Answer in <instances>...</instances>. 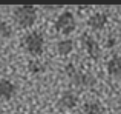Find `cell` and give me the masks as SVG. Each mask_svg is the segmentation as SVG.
<instances>
[{"instance_id":"obj_1","label":"cell","mask_w":121,"mask_h":114,"mask_svg":"<svg viewBox=\"0 0 121 114\" xmlns=\"http://www.w3.org/2000/svg\"><path fill=\"white\" fill-rule=\"evenodd\" d=\"M12 19L14 23L22 29H29L35 25L39 19V9L32 5H20L15 6L12 11Z\"/></svg>"},{"instance_id":"obj_2","label":"cell","mask_w":121,"mask_h":114,"mask_svg":"<svg viewBox=\"0 0 121 114\" xmlns=\"http://www.w3.org/2000/svg\"><path fill=\"white\" fill-rule=\"evenodd\" d=\"M44 45H46L44 36L37 29L29 31L22 40V48L28 56H31V59H39L44 51Z\"/></svg>"},{"instance_id":"obj_3","label":"cell","mask_w":121,"mask_h":114,"mask_svg":"<svg viewBox=\"0 0 121 114\" xmlns=\"http://www.w3.org/2000/svg\"><path fill=\"white\" fill-rule=\"evenodd\" d=\"M54 29L60 34V36H71L75 29H77V17L72 11H63L54 20Z\"/></svg>"},{"instance_id":"obj_4","label":"cell","mask_w":121,"mask_h":114,"mask_svg":"<svg viewBox=\"0 0 121 114\" xmlns=\"http://www.w3.org/2000/svg\"><path fill=\"white\" fill-rule=\"evenodd\" d=\"M65 72L68 76L69 82L75 86H92L95 83V79L87 72H83L77 66H74L72 63H68L65 68Z\"/></svg>"},{"instance_id":"obj_5","label":"cell","mask_w":121,"mask_h":114,"mask_svg":"<svg viewBox=\"0 0 121 114\" xmlns=\"http://www.w3.org/2000/svg\"><path fill=\"white\" fill-rule=\"evenodd\" d=\"M80 42L84 48L86 54L91 57L92 60H98L101 56V45L97 42L95 37H92L91 34H81L80 37Z\"/></svg>"},{"instance_id":"obj_6","label":"cell","mask_w":121,"mask_h":114,"mask_svg":"<svg viewBox=\"0 0 121 114\" xmlns=\"http://www.w3.org/2000/svg\"><path fill=\"white\" fill-rule=\"evenodd\" d=\"M109 23V14L104 11H95L86 20V25L91 31H103Z\"/></svg>"},{"instance_id":"obj_7","label":"cell","mask_w":121,"mask_h":114,"mask_svg":"<svg viewBox=\"0 0 121 114\" xmlns=\"http://www.w3.org/2000/svg\"><path fill=\"white\" fill-rule=\"evenodd\" d=\"M17 91H18V88L14 80H11L8 77L0 79V99L2 100H5V102L12 100L17 96Z\"/></svg>"},{"instance_id":"obj_8","label":"cell","mask_w":121,"mask_h":114,"mask_svg":"<svg viewBox=\"0 0 121 114\" xmlns=\"http://www.w3.org/2000/svg\"><path fill=\"white\" fill-rule=\"evenodd\" d=\"M78 102H80V97L75 91L72 90H66L60 94L58 97V106L63 109H74L78 106Z\"/></svg>"},{"instance_id":"obj_9","label":"cell","mask_w":121,"mask_h":114,"mask_svg":"<svg viewBox=\"0 0 121 114\" xmlns=\"http://www.w3.org/2000/svg\"><path fill=\"white\" fill-rule=\"evenodd\" d=\"M106 71L110 77H121V56L115 54L112 56L106 63Z\"/></svg>"},{"instance_id":"obj_10","label":"cell","mask_w":121,"mask_h":114,"mask_svg":"<svg viewBox=\"0 0 121 114\" xmlns=\"http://www.w3.org/2000/svg\"><path fill=\"white\" fill-rule=\"evenodd\" d=\"M75 43L72 39H61L57 42V54L61 57H68L74 52Z\"/></svg>"},{"instance_id":"obj_11","label":"cell","mask_w":121,"mask_h":114,"mask_svg":"<svg viewBox=\"0 0 121 114\" xmlns=\"http://www.w3.org/2000/svg\"><path fill=\"white\" fill-rule=\"evenodd\" d=\"M81 111H83V114H103L104 108L98 100L91 99V100H86V102L83 103Z\"/></svg>"},{"instance_id":"obj_12","label":"cell","mask_w":121,"mask_h":114,"mask_svg":"<svg viewBox=\"0 0 121 114\" xmlns=\"http://www.w3.org/2000/svg\"><path fill=\"white\" fill-rule=\"evenodd\" d=\"M28 71H29L31 74H35V76L43 74V72L46 71V63L40 59H31L29 62H28Z\"/></svg>"},{"instance_id":"obj_13","label":"cell","mask_w":121,"mask_h":114,"mask_svg":"<svg viewBox=\"0 0 121 114\" xmlns=\"http://www.w3.org/2000/svg\"><path fill=\"white\" fill-rule=\"evenodd\" d=\"M14 34V28L8 20H0V37L3 39H9Z\"/></svg>"},{"instance_id":"obj_14","label":"cell","mask_w":121,"mask_h":114,"mask_svg":"<svg viewBox=\"0 0 121 114\" xmlns=\"http://www.w3.org/2000/svg\"><path fill=\"white\" fill-rule=\"evenodd\" d=\"M113 43H115V39L110 37V40H107V42H106V46H113Z\"/></svg>"}]
</instances>
